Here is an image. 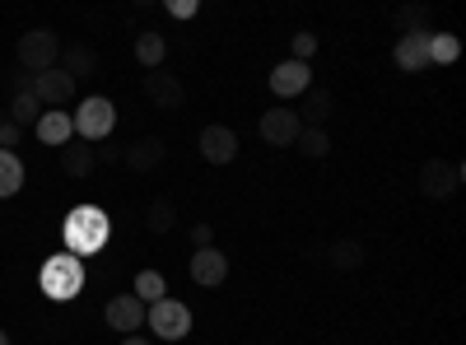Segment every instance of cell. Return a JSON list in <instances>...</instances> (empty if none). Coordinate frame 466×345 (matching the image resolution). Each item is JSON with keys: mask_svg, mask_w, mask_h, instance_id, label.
I'll use <instances>...</instances> for the list:
<instances>
[{"mask_svg": "<svg viewBox=\"0 0 466 345\" xmlns=\"http://www.w3.org/2000/svg\"><path fill=\"white\" fill-rule=\"evenodd\" d=\"M107 238H112V219H107V210L103 206H75L66 219H61V252H70V257H94V252H103L107 248Z\"/></svg>", "mask_w": 466, "mask_h": 345, "instance_id": "1", "label": "cell"}, {"mask_svg": "<svg viewBox=\"0 0 466 345\" xmlns=\"http://www.w3.org/2000/svg\"><path fill=\"white\" fill-rule=\"evenodd\" d=\"M85 261L80 257H70V252H56V257H47L43 261V271H37V289H43L52 303H66V299H75L85 289Z\"/></svg>", "mask_w": 466, "mask_h": 345, "instance_id": "2", "label": "cell"}, {"mask_svg": "<svg viewBox=\"0 0 466 345\" xmlns=\"http://www.w3.org/2000/svg\"><path fill=\"white\" fill-rule=\"evenodd\" d=\"M145 322H149V331L159 336V340H182V336H191V309L182 299H154V303H145Z\"/></svg>", "mask_w": 466, "mask_h": 345, "instance_id": "3", "label": "cell"}, {"mask_svg": "<svg viewBox=\"0 0 466 345\" xmlns=\"http://www.w3.org/2000/svg\"><path fill=\"white\" fill-rule=\"evenodd\" d=\"M70 127H75V136H80L85 145H103L107 136H112V127H116V107H112V98H85L80 103V112L70 117Z\"/></svg>", "mask_w": 466, "mask_h": 345, "instance_id": "4", "label": "cell"}, {"mask_svg": "<svg viewBox=\"0 0 466 345\" xmlns=\"http://www.w3.org/2000/svg\"><path fill=\"white\" fill-rule=\"evenodd\" d=\"M15 56H19V66H24V70L43 75V70H52V66H56V56H61V37H56L52 28H28V33L19 37Z\"/></svg>", "mask_w": 466, "mask_h": 345, "instance_id": "5", "label": "cell"}, {"mask_svg": "<svg viewBox=\"0 0 466 345\" xmlns=\"http://www.w3.org/2000/svg\"><path fill=\"white\" fill-rule=\"evenodd\" d=\"M457 187H461V168H457L452 159H430V164L420 168V191H424V197L448 201Z\"/></svg>", "mask_w": 466, "mask_h": 345, "instance_id": "6", "label": "cell"}, {"mask_svg": "<svg viewBox=\"0 0 466 345\" xmlns=\"http://www.w3.org/2000/svg\"><path fill=\"white\" fill-rule=\"evenodd\" d=\"M33 98L43 103V107H61L66 112V103L75 98V80H70L61 66H52L43 75H33Z\"/></svg>", "mask_w": 466, "mask_h": 345, "instance_id": "7", "label": "cell"}, {"mask_svg": "<svg viewBox=\"0 0 466 345\" xmlns=\"http://www.w3.org/2000/svg\"><path fill=\"white\" fill-rule=\"evenodd\" d=\"M308 89H313V70H308L303 61H280L276 70H270V94L276 98H303Z\"/></svg>", "mask_w": 466, "mask_h": 345, "instance_id": "8", "label": "cell"}, {"mask_svg": "<svg viewBox=\"0 0 466 345\" xmlns=\"http://www.w3.org/2000/svg\"><path fill=\"white\" fill-rule=\"evenodd\" d=\"M164 159H168V149H164L159 136H136L131 145H122V164H127L131 173H154Z\"/></svg>", "mask_w": 466, "mask_h": 345, "instance_id": "9", "label": "cell"}, {"mask_svg": "<svg viewBox=\"0 0 466 345\" xmlns=\"http://www.w3.org/2000/svg\"><path fill=\"white\" fill-rule=\"evenodd\" d=\"M299 131H303L299 112H289V107H270V112H261V140H266V145L289 149V145L299 140Z\"/></svg>", "mask_w": 466, "mask_h": 345, "instance_id": "10", "label": "cell"}, {"mask_svg": "<svg viewBox=\"0 0 466 345\" xmlns=\"http://www.w3.org/2000/svg\"><path fill=\"white\" fill-rule=\"evenodd\" d=\"M103 322H107L112 331H122V336H136L140 322H145V303H140L136 294H116V299H107Z\"/></svg>", "mask_w": 466, "mask_h": 345, "instance_id": "11", "label": "cell"}, {"mask_svg": "<svg viewBox=\"0 0 466 345\" xmlns=\"http://www.w3.org/2000/svg\"><path fill=\"white\" fill-rule=\"evenodd\" d=\"M191 280H197L201 289H215V285H224V276H228V257L219 252V248H197L191 252Z\"/></svg>", "mask_w": 466, "mask_h": 345, "instance_id": "12", "label": "cell"}, {"mask_svg": "<svg viewBox=\"0 0 466 345\" xmlns=\"http://www.w3.org/2000/svg\"><path fill=\"white\" fill-rule=\"evenodd\" d=\"M197 145H201V159L206 164H233V159H238V136H233L228 127H219V122L206 127Z\"/></svg>", "mask_w": 466, "mask_h": 345, "instance_id": "13", "label": "cell"}, {"mask_svg": "<svg viewBox=\"0 0 466 345\" xmlns=\"http://www.w3.org/2000/svg\"><path fill=\"white\" fill-rule=\"evenodd\" d=\"M145 98H149L154 107H164V112H173V107H182L187 89H182V80H177V75H164V70H149V75H145Z\"/></svg>", "mask_w": 466, "mask_h": 345, "instance_id": "14", "label": "cell"}, {"mask_svg": "<svg viewBox=\"0 0 466 345\" xmlns=\"http://www.w3.org/2000/svg\"><path fill=\"white\" fill-rule=\"evenodd\" d=\"M397 66L420 75V70H430V33H401V43H397Z\"/></svg>", "mask_w": 466, "mask_h": 345, "instance_id": "15", "label": "cell"}, {"mask_svg": "<svg viewBox=\"0 0 466 345\" xmlns=\"http://www.w3.org/2000/svg\"><path fill=\"white\" fill-rule=\"evenodd\" d=\"M331 112H336V98H331L327 89H318V85H313V89L303 94L299 122H303V127H322V131H327V117H331Z\"/></svg>", "mask_w": 466, "mask_h": 345, "instance_id": "16", "label": "cell"}, {"mask_svg": "<svg viewBox=\"0 0 466 345\" xmlns=\"http://www.w3.org/2000/svg\"><path fill=\"white\" fill-rule=\"evenodd\" d=\"M33 131H37V140H43V145H52V149H66V145L75 140V127H70V117H66V112H43Z\"/></svg>", "mask_w": 466, "mask_h": 345, "instance_id": "17", "label": "cell"}, {"mask_svg": "<svg viewBox=\"0 0 466 345\" xmlns=\"http://www.w3.org/2000/svg\"><path fill=\"white\" fill-rule=\"evenodd\" d=\"M327 261L336 266V271H360V266L369 261V248H364L360 238H336V243L327 248Z\"/></svg>", "mask_w": 466, "mask_h": 345, "instance_id": "18", "label": "cell"}, {"mask_svg": "<svg viewBox=\"0 0 466 345\" xmlns=\"http://www.w3.org/2000/svg\"><path fill=\"white\" fill-rule=\"evenodd\" d=\"M61 168H66L70 178H89V173L98 168V155H94V145H85V140H70V145L61 149Z\"/></svg>", "mask_w": 466, "mask_h": 345, "instance_id": "19", "label": "cell"}, {"mask_svg": "<svg viewBox=\"0 0 466 345\" xmlns=\"http://www.w3.org/2000/svg\"><path fill=\"white\" fill-rule=\"evenodd\" d=\"M164 56H168V43H164V33H140L136 37V61L145 66V70H164Z\"/></svg>", "mask_w": 466, "mask_h": 345, "instance_id": "20", "label": "cell"}, {"mask_svg": "<svg viewBox=\"0 0 466 345\" xmlns=\"http://www.w3.org/2000/svg\"><path fill=\"white\" fill-rule=\"evenodd\" d=\"M19 187H24V164H19V155H15V149H0V201L15 197Z\"/></svg>", "mask_w": 466, "mask_h": 345, "instance_id": "21", "label": "cell"}, {"mask_svg": "<svg viewBox=\"0 0 466 345\" xmlns=\"http://www.w3.org/2000/svg\"><path fill=\"white\" fill-rule=\"evenodd\" d=\"M145 224H149V234H168V228H177V206L168 197H154L145 210Z\"/></svg>", "mask_w": 466, "mask_h": 345, "instance_id": "22", "label": "cell"}, {"mask_svg": "<svg viewBox=\"0 0 466 345\" xmlns=\"http://www.w3.org/2000/svg\"><path fill=\"white\" fill-rule=\"evenodd\" d=\"M37 117H43V103L33 98V89L10 98V122H15L19 131H24V127H37Z\"/></svg>", "mask_w": 466, "mask_h": 345, "instance_id": "23", "label": "cell"}, {"mask_svg": "<svg viewBox=\"0 0 466 345\" xmlns=\"http://www.w3.org/2000/svg\"><path fill=\"white\" fill-rule=\"evenodd\" d=\"M294 145L303 149V155H308V159H327V155H331V136H327L322 127H303Z\"/></svg>", "mask_w": 466, "mask_h": 345, "instance_id": "24", "label": "cell"}, {"mask_svg": "<svg viewBox=\"0 0 466 345\" xmlns=\"http://www.w3.org/2000/svg\"><path fill=\"white\" fill-rule=\"evenodd\" d=\"M461 56V43L452 33H430V66H452Z\"/></svg>", "mask_w": 466, "mask_h": 345, "instance_id": "25", "label": "cell"}, {"mask_svg": "<svg viewBox=\"0 0 466 345\" xmlns=\"http://www.w3.org/2000/svg\"><path fill=\"white\" fill-rule=\"evenodd\" d=\"M94 66H98V56H94V47H66V75L75 85H80V75H94Z\"/></svg>", "mask_w": 466, "mask_h": 345, "instance_id": "26", "label": "cell"}, {"mask_svg": "<svg viewBox=\"0 0 466 345\" xmlns=\"http://www.w3.org/2000/svg\"><path fill=\"white\" fill-rule=\"evenodd\" d=\"M392 24H397L401 33H430V5H401V10L392 15Z\"/></svg>", "mask_w": 466, "mask_h": 345, "instance_id": "27", "label": "cell"}, {"mask_svg": "<svg viewBox=\"0 0 466 345\" xmlns=\"http://www.w3.org/2000/svg\"><path fill=\"white\" fill-rule=\"evenodd\" d=\"M131 294H136L140 303H154V299H164L168 289H164V276H159V271H140V276H136V289H131Z\"/></svg>", "mask_w": 466, "mask_h": 345, "instance_id": "28", "label": "cell"}, {"mask_svg": "<svg viewBox=\"0 0 466 345\" xmlns=\"http://www.w3.org/2000/svg\"><path fill=\"white\" fill-rule=\"evenodd\" d=\"M313 52H318V37L313 33H294V56L289 61H303L308 66V56H313Z\"/></svg>", "mask_w": 466, "mask_h": 345, "instance_id": "29", "label": "cell"}, {"mask_svg": "<svg viewBox=\"0 0 466 345\" xmlns=\"http://www.w3.org/2000/svg\"><path fill=\"white\" fill-rule=\"evenodd\" d=\"M19 136H24V131H19V127H15L10 117L0 122V149H15V145H19Z\"/></svg>", "mask_w": 466, "mask_h": 345, "instance_id": "30", "label": "cell"}, {"mask_svg": "<svg viewBox=\"0 0 466 345\" xmlns=\"http://www.w3.org/2000/svg\"><path fill=\"white\" fill-rule=\"evenodd\" d=\"M191 243H197V248H215V228L210 224H191Z\"/></svg>", "mask_w": 466, "mask_h": 345, "instance_id": "31", "label": "cell"}, {"mask_svg": "<svg viewBox=\"0 0 466 345\" xmlns=\"http://www.w3.org/2000/svg\"><path fill=\"white\" fill-rule=\"evenodd\" d=\"M168 15L173 19H191L197 15V0H168Z\"/></svg>", "mask_w": 466, "mask_h": 345, "instance_id": "32", "label": "cell"}, {"mask_svg": "<svg viewBox=\"0 0 466 345\" xmlns=\"http://www.w3.org/2000/svg\"><path fill=\"white\" fill-rule=\"evenodd\" d=\"M94 155H98L103 164H122V145H107V140H103V149L94 145Z\"/></svg>", "mask_w": 466, "mask_h": 345, "instance_id": "33", "label": "cell"}, {"mask_svg": "<svg viewBox=\"0 0 466 345\" xmlns=\"http://www.w3.org/2000/svg\"><path fill=\"white\" fill-rule=\"evenodd\" d=\"M122 345H149L145 336H122Z\"/></svg>", "mask_w": 466, "mask_h": 345, "instance_id": "34", "label": "cell"}, {"mask_svg": "<svg viewBox=\"0 0 466 345\" xmlns=\"http://www.w3.org/2000/svg\"><path fill=\"white\" fill-rule=\"evenodd\" d=\"M0 345H10V336H5V327H0Z\"/></svg>", "mask_w": 466, "mask_h": 345, "instance_id": "35", "label": "cell"}]
</instances>
